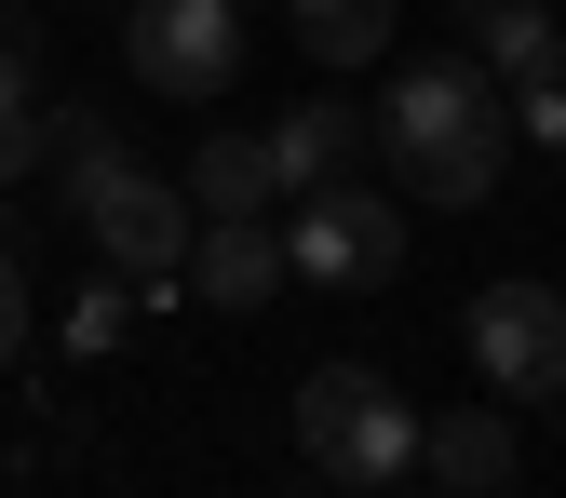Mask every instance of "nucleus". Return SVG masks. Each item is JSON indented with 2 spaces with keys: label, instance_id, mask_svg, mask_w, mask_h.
Returning <instances> with one entry per match:
<instances>
[{
  "label": "nucleus",
  "instance_id": "1",
  "mask_svg": "<svg viewBox=\"0 0 566 498\" xmlns=\"http://www.w3.org/2000/svg\"><path fill=\"white\" fill-rule=\"evenodd\" d=\"M378 149H391V189L405 202H485L513 162V82L485 54H405L391 95H378Z\"/></svg>",
  "mask_w": 566,
  "mask_h": 498
},
{
  "label": "nucleus",
  "instance_id": "10",
  "mask_svg": "<svg viewBox=\"0 0 566 498\" xmlns=\"http://www.w3.org/2000/svg\"><path fill=\"white\" fill-rule=\"evenodd\" d=\"M176 189H189V216H270V202H283V176H270V135H202Z\"/></svg>",
  "mask_w": 566,
  "mask_h": 498
},
{
  "label": "nucleus",
  "instance_id": "4",
  "mask_svg": "<svg viewBox=\"0 0 566 498\" xmlns=\"http://www.w3.org/2000/svg\"><path fill=\"white\" fill-rule=\"evenodd\" d=\"M122 67L176 108L230 95L243 82V0H122Z\"/></svg>",
  "mask_w": 566,
  "mask_h": 498
},
{
  "label": "nucleus",
  "instance_id": "16",
  "mask_svg": "<svg viewBox=\"0 0 566 498\" xmlns=\"http://www.w3.org/2000/svg\"><path fill=\"white\" fill-rule=\"evenodd\" d=\"M0 108H41V14L0 0Z\"/></svg>",
  "mask_w": 566,
  "mask_h": 498
},
{
  "label": "nucleus",
  "instance_id": "13",
  "mask_svg": "<svg viewBox=\"0 0 566 498\" xmlns=\"http://www.w3.org/2000/svg\"><path fill=\"white\" fill-rule=\"evenodd\" d=\"M41 135H54V189H67V216H82V189H95L108 162H135L108 108H41Z\"/></svg>",
  "mask_w": 566,
  "mask_h": 498
},
{
  "label": "nucleus",
  "instance_id": "6",
  "mask_svg": "<svg viewBox=\"0 0 566 498\" xmlns=\"http://www.w3.org/2000/svg\"><path fill=\"white\" fill-rule=\"evenodd\" d=\"M472 364L500 404H553L566 391V297L553 283H485L472 297Z\"/></svg>",
  "mask_w": 566,
  "mask_h": 498
},
{
  "label": "nucleus",
  "instance_id": "15",
  "mask_svg": "<svg viewBox=\"0 0 566 498\" xmlns=\"http://www.w3.org/2000/svg\"><path fill=\"white\" fill-rule=\"evenodd\" d=\"M122 324H135V283H122V269L67 297V350H82V364H95V350H122Z\"/></svg>",
  "mask_w": 566,
  "mask_h": 498
},
{
  "label": "nucleus",
  "instance_id": "3",
  "mask_svg": "<svg viewBox=\"0 0 566 498\" xmlns=\"http://www.w3.org/2000/svg\"><path fill=\"white\" fill-rule=\"evenodd\" d=\"M283 269L324 283V297H378V283L405 269V216H391V189L324 176V189L297 202V230H283Z\"/></svg>",
  "mask_w": 566,
  "mask_h": 498
},
{
  "label": "nucleus",
  "instance_id": "19",
  "mask_svg": "<svg viewBox=\"0 0 566 498\" xmlns=\"http://www.w3.org/2000/svg\"><path fill=\"white\" fill-rule=\"evenodd\" d=\"M324 498H337V485H324Z\"/></svg>",
  "mask_w": 566,
  "mask_h": 498
},
{
  "label": "nucleus",
  "instance_id": "2",
  "mask_svg": "<svg viewBox=\"0 0 566 498\" xmlns=\"http://www.w3.org/2000/svg\"><path fill=\"white\" fill-rule=\"evenodd\" d=\"M297 458L350 498H391V471H418V404L378 378V364H311L297 378Z\"/></svg>",
  "mask_w": 566,
  "mask_h": 498
},
{
  "label": "nucleus",
  "instance_id": "12",
  "mask_svg": "<svg viewBox=\"0 0 566 498\" xmlns=\"http://www.w3.org/2000/svg\"><path fill=\"white\" fill-rule=\"evenodd\" d=\"M459 41L500 67V82H526V67H539L566 28H553V0H459Z\"/></svg>",
  "mask_w": 566,
  "mask_h": 498
},
{
  "label": "nucleus",
  "instance_id": "17",
  "mask_svg": "<svg viewBox=\"0 0 566 498\" xmlns=\"http://www.w3.org/2000/svg\"><path fill=\"white\" fill-rule=\"evenodd\" d=\"M54 162V135H41V108H0V189H28Z\"/></svg>",
  "mask_w": 566,
  "mask_h": 498
},
{
  "label": "nucleus",
  "instance_id": "11",
  "mask_svg": "<svg viewBox=\"0 0 566 498\" xmlns=\"http://www.w3.org/2000/svg\"><path fill=\"white\" fill-rule=\"evenodd\" d=\"M283 14H297V54H311V67H378L405 0H283Z\"/></svg>",
  "mask_w": 566,
  "mask_h": 498
},
{
  "label": "nucleus",
  "instance_id": "9",
  "mask_svg": "<svg viewBox=\"0 0 566 498\" xmlns=\"http://www.w3.org/2000/svg\"><path fill=\"white\" fill-rule=\"evenodd\" d=\"M365 135H378V121L350 108V95H311V108H283V121H270V176H283V202H311V189H324L350 149H365Z\"/></svg>",
  "mask_w": 566,
  "mask_h": 498
},
{
  "label": "nucleus",
  "instance_id": "5",
  "mask_svg": "<svg viewBox=\"0 0 566 498\" xmlns=\"http://www.w3.org/2000/svg\"><path fill=\"white\" fill-rule=\"evenodd\" d=\"M82 230H95V256L122 269V283H189V189L176 176H149V162H108L95 189H82Z\"/></svg>",
  "mask_w": 566,
  "mask_h": 498
},
{
  "label": "nucleus",
  "instance_id": "7",
  "mask_svg": "<svg viewBox=\"0 0 566 498\" xmlns=\"http://www.w3.org/2000/svg\"><path fill=\"white\" fill-rule=\"evenodd\" d=\"M189 297L202 310H270L283 297V230L270 216H202L189 230Z\"/></svg>",
  "mask_w": 566,
  "mask_h": 498
},
{
  "label": "nucleus",
  "instance_id": "8",
  "mask_svg": "<svg viewBox=\"0 0 566 498\" xmlns=\"http://www.w3.org/2000/svg\"><path fill=\"white\" fill-rule=\"evenodd\" d=\"M418 458L446 471V498H500L526 458H513V417H500V391L485 404H459V417H418Z\"/></svg>",
  "mask_w": 566,
  "mask_h": 498
},
{
  "label": "nucleus",
  "instance_id": "18",
  "mask_svg": "<svg viewBox=\"0 0 566 498\" xmlns=\"http://www.w3.org/2000/svg\"><path fill=\"white\" fill-rule=\"evenodd\" d=\"M28 350V256H14V230H0V364Z\"/></svg>",
  "mask_w": 566,
  "mask_h": 498
},
{
  "label": "nucleus",
  "instance_id": "14",
  "mask_svg": "<svg viewBox=\"0 0 566 498\" xmlns=\"http://www.w3.org/2000/svg\"><path fill=\"white\" fill-rule=\"evenodd\" d=\"M513 149H566V41L513 82Z\"/></svg>",
  "mask_w": 566,
  "mask_h": 498
}]
</instances>
